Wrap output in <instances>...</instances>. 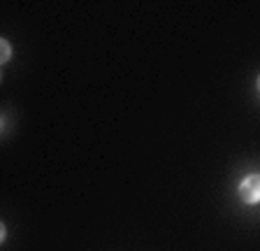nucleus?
Returning <instances> with one entry per match:
<instances>
[{
  "mask_svg": "<svg viewBox=\"0 0 260 251\" xmlns=\"http://www.w3.org/2000/svg\"><path fill=\"white\" fill-rule=\"evenodd\" d=\"M239 196L246 205H255L260 202V175H249L244 177V181L239 184Z\"/></svg>",
  "mask_w": 260,
  "mask_h": 251,
  "instance_id": "f257e3e1",
  "label": "nucleus"
},
{
  "mask_svg": "<svg viewBox=\"0 0 260 251\" xmlns=\"http://www.w3.org/2000/svg\"><path fill=\"white\" fill-rule=\"evenodd\" d=\"M255 84H258V91H260V75H258V82H255Z\"/></svg>",
  "mask_w": 260,
  "mask_h": 251,
  "instance_id": "7ed1b4c3",
  "label": "nucleus"
},
{
  "mask_svg": "<svg viewBox=\"0 0 260 251\" xmlns=\"http://www.w3.org/2000/svg\"><path fill=\"white\" fill-rule=\"evenodd\" d=\"M12 58V49H10V42L7 40H0V63L5 66L7 60Z\"/></svg>",
  "mask_w": 260,
  "mask_h": 251,
  "instance_id": "f03ea898",
  "label": "nucleus"
}]
</instances>
